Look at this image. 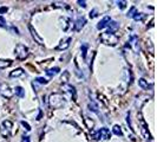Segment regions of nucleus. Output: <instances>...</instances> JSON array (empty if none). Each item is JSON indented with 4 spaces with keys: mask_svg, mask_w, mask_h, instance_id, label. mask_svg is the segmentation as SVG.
Here are the masks:
<instances>
[{
    "mask_svg": "<svg viewBox=\"0 0 157 142\" xmlns=\"http://www.w3.org/2000/svg\"><path fill=\"white\" fill-rule=\"evenodd\" d=\"M90 17L91 18H94V17H97V10L94 8V10H92L91 12H90Z\"/></svg>",
    "mask_w": 157,
    "mask_h": 142,
    "instance_id": "c85d7f7f",
    "label": "nucleus"
},
{
    "mask_svg": "<svg viewBox=\"0 0 157 142\" xmlns=\"http://www.w3.org/2000/svg\"><path fill=\"white\" fill-rule=\"evenodd\" d=\"M60 20L64 23L63 30H64V31H67V30H69V27H70L71 20H70V19H67V18H60Z\"/></svg>",
    "mask_w": 157,
    "mask_h": 142,
    "instance_id": "6ab92c4d",
    "label": "nucleus"
},
{
    "mask_svg": "<svg viewBox=\"0 0 157 142\" xmlns=\"http://www.w3.org/2000/svg\"><path fill=\"white\" fill-rule=\"evenodd\" d=\"M111 136L110 130L108 128H101L97 134H96V139H102V140H109Z\"/></svg>",
    "mask_w": 157,
    "mask_h": 142,
    "instance_id": "423d86ee",
    "label": "nucleus"
},
{
    "mask_svg": "<svg viewBox=\"0 0 157 142\" xmlns=\"http://www.w3.org/2000/svg\"><path fill=\"white\" fill-rule=\"evenodd\" d=\"M71 41H72V38L69 37V38H66L65 40H62V41H60V44L56 47V49H57V50H60V51H62V50H66L67 47L70 46Z\"/></svg>",
    "mask_w": 157,
    "mask_h": 142,
    "instance_id": "9d476101",
    "label": "nucleus"
},
{
    "mask_svg": "<svg viewBox=\"0 0 157 142\" xmlns=\"http://www.w3.org/2000/svg\"><path fill=\"white\" fill-rule=\"evenodd\" d=\"M21 124H23V126L25 127V128H26V130H31V127H30V124H29L27 122L23 121V122H21Z\"/></svg>",
    "mask_w": 157,
    "mask_h": 142,
    "instance_id": "cd10ccee",
    "label": "nucleus"
},
{
    "mask_svg": "<svg viewBox=\"0 0 157 142\" xmlns=\"http://www.w3.org/2000/svg\"><path fill=\"white\" fill-rule=\"evenodd\" d=\"M36 82L38 83V84H47V79H45L44 77H38V78L36 79Z\"/></svg>",
    "mask_w": 157,
    "mask_h": 142,
    "instance_id": "b1692460",
    "label": "nucleus"
},
{
    "mask_svg": "<svg viewBox=\"0 0 157 142\" xmlns=\"http://www.w3.org/2000/svg\"><path fill=\"white\" fill-rule=\"evenodd\" d=\"M117 5L121 10H124L126 7V1H117Z\"/></svg>",
    "mask_w": 157,
    "mask_h": 142,
    "instance_id": "a878e982",
    "label": "nucleus"
},
{
    "mask_svg": "<svg viewBox=\"0 0 157 142\" xmlns=\"http://www.w3.org/2000/svg\"><path fill=\"white\" fill-rule=\"evenodd\" d=\"M4 12H7V7H0V14Z\"/></svg>",
    "mask_w": 157,
    "mask_h": 142,
    "instance_id": "2f4dec72",
    "label": "nucleus"
},
{
    "mask_svg": "<svg viewBox=\"0 0 157 142\" xmlns=\"http://www.w3.org/2000/svg\"><path fill=\"white\" fill-rule=\"evenodd\" d=\"M14 55L20 61L26 59L29 57V47L26 46V45H24V44H18L16 49H14Z\"/></svg>",
    "mask_w": 157,
    "mask_h": 142,
    "instance_id": "7ed1b4c3",
    "label": "nucleus"
},
{
    "mask_svg": "<svg viewBox=\"0 0 157 142\" xmlns=\"http://www.w3.org/2000/svg\"><path fill=\"white\" fill-rule=\"evenodd\" d=\"M145 17H147V14H144V13H138V12H137L134 16V19L135 20H144Z\"/></svg>",
    "mask_w": 157,
    "mask_h": 142,
    "instance_id": "4be33fe9",
    "label": "nucleus"
},
{
    "mask_svg": "<svg viewBox=\"0 0 157 142\" xmlns=\"http://www.w3.org/2000/svg\"><path fill=\"white\" fill-rule=\"evenodd\" d=\"M11 64H12V62L8 61V59L7 61H6V59H0V70H1V69H6Z\"/></svg>",
    "mask_w": 157,
    "mask_h": 142,
    "instance_id": "f3484780",
    "label": "nucleus"
},
{
    "mask_svg": "<svg viewBox=\"0 0 157 142\" xmlns=\"http://www.w3.org/2000/svg\"><path fill=\"white\" fill-rule=\"evenodd\" d=\"M13 93H14L18 97H20V98L25 97V90H24L21 87H16V89H14V91H13Z\"/></svg>",
    "mask_w": 157,
    "mask_h": 142,
    "instance_id": "2eb2a0df",
    "label": "nucleus"
},
{
    "mask_svg": "<svg viewBox=\"0 0 157 142\" xmlns=\"http://www.w3.org/2000/svg\"><path fill=\"white\" fill-rule=\"evenodd\" d=\"M29 30H30V32H31V36H32V38L36 40L39 45H44V39L40 37L39 34L37 33V31L34 30V27L32 26V25H29Z\"/></svg>",
    "mask_w": 157,
    "mask_h": 142,
    "instance_id": "0eeeda50",
    "label": "nucleus"
},
{
    "mask_svg": "<svg viewBox=\"0 0 157 142\" xmlns=\"http://www.w3.org/2000/svg\"><path fill=\"white\" fill-rule=\"evenodd\" d=\"M112 133L117 136H122L123 135V132H122V128L118 126V124H115L113 128H112Z\"/></svg>",
    "mask_w": 157,
    "mask_h": 142,
    "instance_id": "a211bd4d",
    "label": "nucleus"
},
{
    "mask_svg": "<svg viewBox=\"0 0 157 142\" xmlns=\"http://www.w3.org/2000/svg\"><path fill=\"white\" fill-rule=\"evenodd\" d=\"M110 22H111V18H110V17H109V16H105L102 19V20L99 22V23L97 24V29H98V30H103L104 27H106V26H108V24L110 23Z\"/></svg>",
    "mask_w": 157,
    "mask_h": 142,
    "instance_id": "1a4fd4ad",
    "label": "nucleus"
},
{
    "mask_svg": "<svg viewBox=\"0 0 157 142\" xmlns=\"http://www.w3.org/2000/svg\"><path fill=\"white\" fill-rule=\"evenodd\" d=\"M24 75V70L21 69V68H18V69H16V70L11 71V73H10V77H20V76H23Z\"/></svg>",
    "mask_w": 157,
    "mask_h": 142,
    "instance_id": "9b49d317",
    "label": "nucleus"
},
{
    "mask_svg": "<svg viewBox=\"0 0 157 142\" xmlns=\"http://www.w3.org/2000/svg\"><path fill=\"white\" fill-rule=\"evenodd\" d=\"M59 71H60V69H59V68H57V66H55V68L47 69V70H46V75H47V76H50V77H53V76H56V75H57Z\"/></svg>",
    "mask_w": 157,
    "mask_h": 142,
    "instance_id": "ddd939ff",
    "label": "nucleus"
},
{
    "mask_svg": "<svg viewBox=\"0 0 157 142\" xmlns=\"http://www.w3.org/2000/svg\"><path fill=\"white\" fill-rule=\"evenodd\" d=\"M108 27H109V31L108 32H112V33H113V32L119 27V25H118V23H116V22H110V23L108 24Z\"/></svg>",
    "mask_w": 157,
    "mask_h": 142,
    "instance_id": "dca6fc26",
    "label": "nucleus"
},
{
    "mask_svg": "<svg viewBox=\"0 0 157 142\" xmlns=\"http://www.w3.org/2000/svg\"><path fill=\"white\" fill-rule=\"evenodd\" d=\"M52 6L56 8H69V5L66 2H62V1H55V2H52Z\"/></svg>",
    "mask_w": 157,
    "mask_h": 142,
    "instance_id": "4468645a",
    "label": "nucleus"
},
{
    "mask_svg": "<svg viewBox=\"0 0 157 142\" xmlns=\"http://www.w3.org/2000/svg\"><path fill=\"white\" fill-rule=\"evenodd\" d=\"M99 39H101V41H102L103 44H105V45L115 46V45H117L119 38H118L117 34H115V33H112V32H104V33L101 34Z\"/></svg>",
    "mask_w": 157,
    "mask_h": 142,
    "instance_id": "f257e3e1",
    "label": "nucleus"
},
{
    "mask_svg": "<svg viewBox=\"0 0 157 142\" xmlns=\"http://www.w3.org/2000/svg\"><path fill=\"white\" fill-rule=\"evenodd\" d=\"M13 90L6 83H0V95L5 98H11L13 96Z\"/></svg>",
    "mask_w": 157,
    "mask_h": 142,
    "instance_id": "20e7f679",
    "label": "nucleus"
},
{
    "mask_svg": "<svg viewBox=\"0 0 157 142\" xmlns=\"http://www.w3.org/2000/svg\"><path fill=\"white\" fill-rule=\"evenodd\" d=\"M85 24H86V19L84 17H79L78 19L75 22V31H80L85 26Z\"/></svg>",
    "mask_w": 157,
    "mask_h": 142,
    "instance_id": "6e6552de",
    "label": "nucleus"
},
{
    "mask_svg": "<svg viewBox=\"0 0 157 142\" xmlns=\"http://www.w3.org/2000/svg\"><path fill=\"white\" fill-rule=\"evenodd\" d=\"M89 108H90V110L94 111V112H98V105L94 101H91V102L89 103Z\"/></svg>",
    "mask_w": 157,
    "mask_h": 142,
    "instance_id": "aec40b11",
    "label": "nucleus"
},
{
    "mask_svg": "<svg viewBox=\"0 0 157 142\" xmlns=\"http://www.w3.org/2000/svg\"><path fill=\"white\" fill-rule=\"evenodd\" d=\"M21 142H30V137H29V136H24Z\"/></svg>",
    "mask_w": 157,
    "mask_h": 142,
    "instance_id": "7c9ffc66",
    "label": "nucleus"
},
{
    "mask_svg": "<svg viewBox=\"0 0 157 142\" xmlns=\"http://www.w3.org/2000/svg\"><path fill=\"white\" fill-rule=\"evenodd\" d=\"M86 51H87V45L86 44H83L82 45V52H83V58L86 57Z\"/></svg>",
    "mask_w": 157,
    "mask_h": 142,
    "instance_id": "393cba45",
    "label": "nucleus"
},
{
    "mask_svg": "<svg viewBox=\"0 0 157 142\" xmlns=\"http://www.w3.org/2000/svg\"><path fill=\"white\" fill-rule=\"evenodd\" d=\"M137 13V10H136V7L135 6H132V7L130 8V11H129V13H128V17H130V18H134V16Z\"/></svg>",
    "mask_w": 157,
    "mask_h": 142,
    "instance_id": "5701e85b",
    "label": "nucleus"
},
{
    "mask_svg": "<svg viewBox=\"0 0 157 142\" xmlns=\"http://www.w3.org/2000/svg\"><path fill=\"white\" fill-rule=\"evenodd\" d=\"M65 102H66L65 97L60 94H52L50 96V100H48L50 105H51L53 109H59V108H62L64 104H65Z\"/></svg>",
    "mask_w": 157,
    "mask_h": 142,
    "instance_id": "f03ea898",
    "label": "nucleus"
},
{
    "mask_svg": "<svg viewBox=\"0 0 157 142\" xmlns=\"http://www.w3.org/2000/svg\"><path fill=\"white\" fill-rule=\"evenodd\" d=\"M78 4L80 5V6H83V7H86V1H82V0H78Z\"/></svg>",
    "mask_w": 157,
    "mask_h": 142,
    "instance_id": "c756f323",
    "label": "nucleus"
},
{
    "mask_svg": "<svg viewBox=\"0 0 157 142\" xmlns=\"http://www.w3.org/2000/svg\"><path fill=\"white\" fill-rule=\"evenodd\" d=\"M0 26H1V27H6V20L1 16H0Z\"/></svg>",
    "mask_w": 157,
    "mask_h": 142,
    "instance_id": "bb28decb",
    "label": "nucleus"
},
{
    "mask_svg": "<svg viewBox=\"0 0 157 142\" xmlns=\"http://www.w3.org/2000/svg\"><path fill=\"white\" fill-rule=\"evenodd\" d=\"M138 85H140L142 89H148V82L144 78L138 79Z\"/></svg>",
    "mask_w": 157,
    "mask_h": 142,
    "instance_id": "412c9836",
    "label": "nucleus"
},
{
    "mask_svg": "<svg viewBox=\"0 0 157 142\" xmlns=\"http://www.w3.org/2000/svg\"><path fill=\"white\" fill-rule=\"evenodd\" d=\"M63 89L66 90V91H69L71 95H73V97L76 98V88L73 87V85H71V84H64Z\"/></svg>",
    "mask_w": 157,
    "mask_h": 142,
    "instance_id": "f8f14e48",
    "label": "nucleus"
},
{
    "mask_svg": "<svg viewBox=\"0 0 157 142\" xmlns=\"http://www.w3.org/2000/svg\"><path fill=\"white\" fill-rule=\"evenodd\" d=\"M11 130H12V122L11 121H4L1 123V128H0V134L2 136H10L11 135Z\"/></svg>",
    "mask_w": 157,
    "mask_h": 142,
    "instance_id": "39448f33",
    "label": "nucleus"
}]
</instances>
